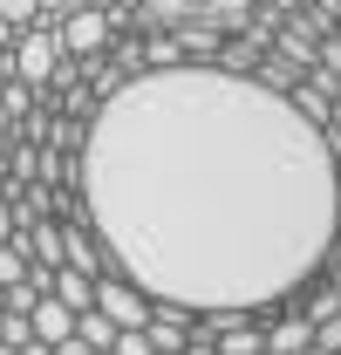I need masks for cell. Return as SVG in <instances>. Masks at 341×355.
Wrapping results in <instances>:
<instances>
[{"label": "cell", "instance_id": "obj_10", "mask_svg": "<svg viewBox=\"0 0 341 355\" xmlns=\"http://www.w3.org/2000/svg\"><path fill=\"white\" fill-rule=\"evenodd\" d=\"M0 21L21 35V28H42V0H0Z\"/></svg>", "mask_w": 341, "mask_h": 355}, {"label": "cell", "instance_id": "obj_7", "mask_svg": "<svg viewBox=\"0 0 341 355\" xmlns=\"http://www.w3.org/2000/svg\"><path fill=\"white\" fill-rule=\"evenodd\" d=\"M48 294L62 301L69 314H82L96 301V273H76V266H48Z\"/></svg>", "mask_w": 341, "mask_h": 355}, {"label": "cell", "instance_id": "obj_22", "mask_svg": "<svg viewBox=\"0 0 341 355\" xmlns=\"http://www.w3.org/2000/svg\"><path fill=\"white\" fill-rule=\"evenodd\" d=\"M259 355H266V349H259Z\"/></svg>", "mask_w": 341, "mask_h": 355}, {"label": "cell", "instance_id": "obj_17", "mask_svg": "<svg viewBox=\"0 0 341 355\" xmlns=\"http://www.w3.org/2000/svg\"><path fill=\"white\" fill-rule=\"evenodd\" d=\"M300 355H328V349H314V342H307V349H300Z\"/></svg>", "mask_w": 341, "mask_h": 355}, {"label": "cell", "instance_id": "obj_9", "mask_svg": "<svg viewBox=\"0 0 341 355\" xmlns=\"http://www.w3.org/2000/svg\"><path fill=\"white\" fill-rule=\"evenodd\" d=\"M76 335H82L89 349H110V342H116V321L96 314V308H82V314H76Z\"/></svg>", "mask_w": 341, "mask_h": 355}, {"label": "cell", "instance_id": "obj_8", "mask_svg": "<svg viewBox=\"0 0 341 355\" xmlns=\"http://www.w3.org/2000/svg\"><path fill=\"white\" fill-rule=\"evenodd\" d=\"M273 55H280V62H287L294 76H307V69H314V35H300L294 21H287V28L273 35Z\"/></svg>", "mask_w": 341, "mask_h": 355}, {"label": "cell", "instance_id": "obj_16", "mask_svg": "<svg viewBox=\"0 0 341 355\" xmlns=\"http://www.w3.org/2000/svg\"><path fill=\"white\" fill-rule=\"evenodd\" d=\"M157 355H198V349H157Z\"/></svg>", "mask_w": 341, "mask_h": 355}, {"label": "cell", "instance_id": "obj_12", "mask_svg": "<svg viewBox=\"0 0 341 355\" xmlns=\"http://www.w3.org/2000/svg\"><path fill=\"white\" fill-rule=\"evenodd\" d=\"M314 349H341V314H328V321H314Z\"/></svg>", "mask_w": 341, "mask_h": 355}, {"label": "cell", "instance_id": "obj_6", "mask_svg": "<svg viewBox=\"0 0 341 355\" xmlns=\"http://www.w3.org/2000/svg\"><path fill=\"white\" fill-rule=\"evenodd\" d=\"M28 328H35V342H48V349H55V342H69V335H76V314L62 308L55 294H42V301L28 308Z\"/></svg>", "mask_w": 341, "mask_h": 355}, {"label": "cell", "instance_id": "obj_15", "mask_svg": "<svg viewBox=\"0 0 341 355\" xmlns=\"http://www.w3.org/2000/svg\"><path fill=\"white\" fill-rule=\"evenodd\" d=\"M14 355H55V349H48V342H21Z\"/></svg>", "mask_w": 341, "mask_h": 355}, {"label": "cell", "instance_id": "obj_4", "mask_svg": "<svg viewBox=\"0 0 341 355\" xmlns=\"http://www.w3.org/2000/svg\"><path fill=\"white\" fill-rule=\"evenodd\" d=\"M55 42H62V55H76V62H96V55H110L116 28H110V14H103V7H69Z\"/></svg>", "mask_w": 341, "mask_h": 355}, {"label": "cell", "instance_id": "obj_5", "mask_svg": "<svg viewBox=\"0 0 341 355\" xmlns=\"http://www.w3.org/2000/svg\"><path fill=\"white\" fill-rule=\"evenodd\" d=\"M55 225H62V266H76V273H110L103 239H96L89 219H55Z\"/></svg>", "mask_w": 341, "mask_h": 355}, {"label": "cell", "instance_id": "obj_11", "mask_svg": "<svg viewBox=\"0 0 341 355\" xmlns=\"http://www.w3.org/2000/svg\"><path fill=\"white\" fill-rule=\"evenodd\" d=\"M110 355H157V349H150V335H143V328H116Z\"/></svg>", "mask_w": 341, "mask_h": 355}, {"label": "cell", "instance_id": "obj_23", "mask_svg": "<svg viewBox=\"0 0 341 355\" xmlns=\"http://www.w3.org/2000/svg\"><path fill=\"white\" fill-rule=\"evenodd\" d=\"M335 355H341V349H335Z\"/></svg>", "mask_w": 341, "mask_h": 355}, {"label": "cell", "instance_id": "obj_14", "mask_svg": "<svg viewBox=\"0 0 341 355\" xmlns=\"http://www.w3.org/2000/svg\"><path fill=\"white\" fill-rule=\"evenodd\" d=\"M55 355H89V342H82V335H69V342H55Z\"/></svg>", "mask_w": 341, "mask_h": 355}, {"label": "cell", "instance_id": "obj_3", "mask_svg": "<svg viewBox=\"0 0 341 355\" xmlns=\"http://www.w3.org/2000/svg\"><path fill=\"white\" fill-rule=\"evenodd\" d=\"M89 308L110 314L116 328H143V321H150V294H143L130 273H116V266H110V273H96V301H89Z\"/></svg>", "mask_w": 341, "mask_h": 355}, {"label": "cell", "instance_id": "obj_1", "mask_svg": "<svg viewBox=\"0 0 341 355\" xmlns=\"http://www.w3.org/2000/svg\"><path fill=\"white\" fill-rule=\"evenodd\" d=\"M76 191L103 260L150 301L259 321L335 246L341 184L321 130L280 89L218 62L143 69L96 103Z\"/></svg>", "mask_w": 341, "mask_h": 355}, {"label": "cell", "instance_id": "obj_18", "mask_svg": "<svg viewBox=\"0 0 341 355\" xmlns=\"http://www.w3.org/2000/svg\"><path fill=\"white\" fill-rule=\"evenodd\" d=\"M0 150H7V123H0Z\"/></svg>", "mask_w": 341, "mask_h": 355}, {"label": "cell", "instance_id": "obj_20", "mask_svg": "<svg viewBox=\"0 0 341 355\" xmlns=\"http://www.w3.org/2000/svg\"><path fill=\"white\" fill-rule=\"evenodd\" d=\"M89 355H110V349H89Z\"/></svg>", "mask_w": 341, "mask_h": 355}, {"label": "cell", "instance_id": "obj_13", "mask_svg": "<svg viewBox=\"0 0 341 355\" xmlns=\"http://www.w3.org/2000/svg\"><path fill=\"white\" fill-rule=\"evenodd\" d=\"M14 232H21V219H14V205L0 198V239H14Z\"/></svg>", "mask_w": 341, "mask_h": 355}, {"label": "cell", "instance_id": "obj_19", "mask_svg": "<svg viewBox=\"0 0 341 355\" xmlns=\"http://www.w3.org/2000/svg\"><path fill=\"white\" fill-rule=\"evenodd\" d=\"M0 355H14V349H7V342H0Z\"/></svg>", "mask_w": 341, "mask_h": 355}, {"label": "cell", "instance_id": "obj_2", "mask_svg": "<svg viewBox=\"0 0 341 355\" xmlns=\"http://www.w3.org/2000/svg\"><path fill=\"white\" fill-rule=\"evenodd\" d=\"M55 62H62V42H55L48 28H21L14 48H7V76H14V83H28V89H48Z\"/></svg>", "mask_w": 341, "mask_h": 355}, {"label": "cell", "instance_id": "obj_21", "mask_svg": "<svg viewBox=\"0 0 341 355\" xmlns=\"http://www.w3.org/2000/svg\"><path fill=\"white\" fill-rule=\"evenodd\" d=\"M198 355H218V349H198Z\"/></svg>", "mask_w": 341, "mask_h": 355}]
</instances>
